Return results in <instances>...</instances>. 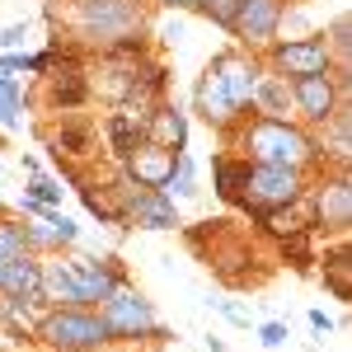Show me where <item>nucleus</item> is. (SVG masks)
Returning <instances> with one entry per match:
<instances>
[{
	"mask_svg": "<svg viewBox=\"0 0 352 352\" xmlns=\"http://www.w3.org/2000/svg\"><path fill=\"white\" fill-rule=\"evenodd\" d=\"M244 146H249V155L258 164H287V169H300V164L315 155V146H310V136H300L292 122H282V118H258L249 136H244Z\"/></svg>",
	"mask_w": 352,
	"mask_h": 352,
	"instance_id": "1",
	"label": "nucleus"
},
{
	"mask_svg": "<svg viewBox=\"0 0 352 352\" xmlns=\"http://www.w3.org/2000/svg\"><path fill=\"white\" fill-rule=\"evenodd\" d=\"M43 338L61 352H94L104 348L113 333L104 324V315H85V310H56L43 320Z\"/></svg>",
	"mask_w": 352,
	"mask_h": 352,
	"instance_id": "2",
	"label": "nucleus"
},
{
	"mask_svg": "<svg viewBox=\"0 0 352 352\" xmlns=\"http://www.w3.org/2000/svg\"><path fill=\"white\" fill-rule=\"evenodd\" d=\"M300 197V174L287 164H254L249 169V184H244V202H254L258 212L272 207H292Z\"/></svg>",
	"mask_w": 352,
	"mask_h": 352,
	"instance_id": "3",
	"label": "nucleus"
},
{
	"mask_svg": "<svg viewBox=\"0 0 352 352\" xmlns=\"http://www.w3.org/2000/svg\"><path fill=\"white\" fill-rule=\"evenodd\" d=\"M104 324H109V333L141 338V333H155V315H151V305L136 296V292L113 287L109 296H104Z\"/></svg>",
	"mask_w": 352,
	"mask_h": 352,
	"instance_id": "4",
	"label": "nucleus"
},
{
	"mask_svg": "<svg viewBox=\"0 0 352 352\" xmlns=\"http://www.w3.org/2000/svg\"><path fill=\"white\" fill-rule=\"evenodd\" d=\"M113 192H122V197L132 202V212H136L141 226H151V230H169V226H179L174 202L164 197V188H141V184H132V179H122Z\"/></svg>",
	"mask_w": 352,
	"mask_h": 352,
	"instance_id": "5",
	"label": "nucleus"
},
{
	"mask_svg": "<svg viewBox=\"0 0 352 352\" xmlns=\"http://www.w3.org/2000/svg\"><path fill=\"white\" fill-rule=\"evenodd\" d=\"M277 66L287 76H329V43L324 38H296L277 47Z\"/></svg>",
	"mask_w": 352,
	"mask_h": 352,
	"instance_id": "6",
	"label": "nucleus"
},
{
	"mask_svg": "<svg viewBox=\"0 0 352 352\" xmlns=\"http://www.w3.org/2000/svg\"><path fill=\"white\" fill-rule=\"evenodd\" d=\"M174 151H164L155 141H146V146H132L127 151V164H132V184L141 188H164L169 184V174H174Z\"/></svg>",
	"mask_w": 352,
	"mask_h": 352,
	"instance_id": "7",
	"label": "nucleus"
},
{
	"mask_svg": "<svg viewBox=\"0 0 352 352\" xmlns=\"http://www.w3.org/2000/svg\"><path fill=\"white\" fill-rule=\"evenodd\" d=\"M277 19H282V0H240L230 28L240 38H249V43H263V38H272Z\"/></svg>",
	"mask_w": 352,
	"mask_h": 352,
	"instance_id": "8",
	"label": "nucleus"
},
{
	"mask_svg": "<svg viewBox=\"0 0 352 352\" xmlns=\"http://www.w3.org/2000/svg\"><path fill=\"white\" fill-rule=\"evenodd\" d=\"M85 24L94 28L99 38H127L136 28V10L127 0H89L85 5Z\"/></svg>",
	"mask_w": 352,
	"mask_h": 352,
	"instance_id": "9",
	"label": "nucleus"
},
{
	"mask_svg": "<svg viewBox=\"0 0 352 352\" xmlns=\"http://www.w3.org/2000/svg\"><path fill=\"white\" fill-rule=\"evenodd\" d=\"M38 296L43 300H66V305L89 300L85 287H80V277L71 272V263H47V268H38Z\"/></svg>",
	"mask_w": 352,
	"mask_h": 352,
	"instance_id": "10",
	"label": "nucleus"
},
{
	"mask_svg": "<svg viewBox=\"0 0 352 352\" xmlns=\"http://www.w3.org/2000/svg\"><path fill=\"white\" fill-rule=\"evenodd\" d=\"M212 71L221 76L226 94H230V104H235V109H244V104H249V94H254V80H258V71H254L244 56H221Z\"/></svg>",
	"mask_w": 352,
	"mask_h": 352,
	"instance_id": "11",
	"label": "nucleus"
},
{
	"mask_svg": "<svg viewBox=\"0 0 352 352\" xmlns=\"http://www.w3.org/2000/svg\"><path fill=\"white\" fill-rule=\"evenodd\" d=\"M296 99L315 122L333 118V80L329 76H296Z\"/></svg>",
	"mask_w": 352,
	"mask_h": 352,
	"instance_id": "12",
	"label": "nucleus"
},
{
	"mask_svg": "<svg viewBox=\"0 0 352 352\" xmlns=\"http://www.w3.org/2000/svg\"><path fill=\"white\" fill-rule=\"evenodd\" d=\"M0 296H38V263L19 258H0Z\"/></svg>",
	"mask_w": 352,
	"mask_h": 352,
	"instance_id": "13",
	"label": "nucleus"
},
{
	"mask_svg": "<svg viewBox=\"0 0 352 352\" xmlns=\"http://www.w3.org/2000/svg\"><path fill=\"white\" fill-rule=\"evenodd\" d=\"M197 109L207 122H230L235 118V104H230V94H226V85H221L217 71H207L202 85H197Z\"/></svg>",
	"mask_w": 352,
	"mask_h": 352,
	"instance_id": "14",
	"label": "nucleus"
},
{
	"mask_svg": "<svg viewBox=\"0 0 352 352\" xmlns=\"http://www.w3.org/2000/svg\"><path fill=\"white\" fill-rule=\"evenodd\" d=\"M320 221L333 226V230L352 226V188H348V179H338V184H329V188L320 192Z\"/></svg>",
	"mask_w": 352,
	"mask_h": 352,
	"instance_id": "15",
	"label": "nucleus"
},
{
	"mask_svg": "<svg viewBox=\"0 0 352 352\" xmlns=\"http://www.w3.org/2000/svg\"><path fill=\"white\" fill-rule=\"evenodd\" d=\"M71 272L80 277V287H85V296H89V300H104L113 287H118V277H113V272H104L99 263H89V258H76V263H71Z\"/></svg>",
	"mask_w": 352,
	"mask_h": 352,
	"instance_id": "16",
	"label": "nucleus"
},
{
	"mask_svg": "<svg viewBox=\"0 0 352 352\" xmlns=\"http://www.w3.org/2000/svg\"><path fill=\"white\" fill-rule=\"evenodd\" d=\"M244 184H249V164H235V160L217 164V192L226 202H244Z\"/></svg>",
	"mask_w": 352,
	"mask_h": 352,
	"instance_id": "17",
	"label": "nucleus"
},
{
	"mask_svg": "<svg viewBox=\"0 0 352 352\" xmlns=\"http://www.w3.org/2000/svg\"><path fill=\"white\" fill-rule=\"evenodd\" d=\"M151 132H155V146H164V151H179V146H184V118H179V113H155V118H151Z\"/></svg>",
	"mask_w": 352,
	"mask_h": 352,
	"instance_id": "18",
	"label": "nucleus"
},
{
	"mask_svg": "<svg viewBox=\"0 0 352 352\" xmlns=\"http://www.w3.org/2000/svg\"><path fill=\"white\" fill-rule=\"evenodd\" d=\"M324 277H329V292H333L338 300H348V296H352V258L343 254V249H338V254H333V258L324 263Z\"/></svg>",
	"mask_w": 352,
	"mask_h": 352,
	"instance_id": "19",
	"label": "nucleus"
},
{
	"mask_svg": "<svg viewBox=\"0 0 352 352\" xmlns=\"http://www.w3.org/2000/svg\"><path fill=\"white\" fill-rule=\"evenodd\" d=\"M249 99H258V104H263V113H268V118H277V113H282V104H287V89H282L277 80H254V94H249Z\"/></svg>",
	"mask_w": 352,
	"mask_h": 352,
	"instance_id": "20",
	"label": "nucleus"
},
{
	"mask_svg": "<svg viewBox=\"0 0 352 352\" xmlns=\"http://www.w3.org/2000/svg\"><path fill=\"white\" fill-rule=\"evenodd\" d=\"M80 99H85V80L76 71H66V76L52 80V104H80Z\"/></svg>",
	"mask_w": 352,
	"mask_h": 352,
	"instance_id": "21",
	"label": "nucleus"
},
{
	"mask_svg": "<svg viewBox=\"0 0 352 352\" xmlns=\"http://www.w3.org/2000/svg\"><path fill=\"white\" fill-rule=\"evenodd\" d=\"M85 207H89V212H94V217H104V221H122V207H118V202H113L109 197V188H85Z\"/></svg>",
	"mask_w": 352,
	"mask_h": 352,
	"instance_id": "22",
	"label": "nucleus"
},
{
	"mask_svg": "<svg viewBox=\"0 0 352 352\" xmlns=\"http://www.w3.org/2000/svg\"><path fill=\"white\" fill-rule=\"evenodd\" d=\"M109 136H113V146H118V151L127 155L136 141H141V127H136L132 118H113V122H109Z\"/></svg>",
	"mask_w": 352,
	"mask_h": 352,
	"instance_id": "23",
	"label": "nucleus"
},
{
	"mask_svg": "<svg viewBox=\"0 0 352 352\" xmlns=\"http://www.w3.org/2000/svg\"><path fill=\"white\" fill-rule=\"evenodd\" d=\"M235 5H240V0H197V10H202L212 24H221V28L235 24Z\"/></svg>",
	"mask_w": 352,
	"mask_h": 352,
	"instance_id": "24",
	"label": "nucleus"
},
{
	"mask_svg": "<svg viewBox=\"0 0 352 352\" xmlns=\"http://www.w3.org/2000/svg\"><path fill=\"white\" fill-rule=\"evenodd\" d=\"M164 188H174V192H197V188H192V160H188V155H179V160H174V174H169V184H164Z\"/></svg>",
	"mask_w": 352,
	"mask_h": 352,
	"instance_id": "25",
	"label": "nucleus"
},
{
	"mask_svg": "<svg viewBox=\"0 0 352 352\" xmlns=\"http://www.w3.org/2000/svg\"><path fill=\"white\" fill-rule=\"evenodd\" d=\"M24 254V230L19 226H0V258H19Z\"/></svg>",
	"mask_w": 352,
	"mask_h": 352,
	"instance_id": "26",
	"label": "nucleus"
},
{
	"mask_svg": "<svg viewBox=\"0 0 352 352\" xmlns=\"http://www.w3.org/2000/svg\"><path fill=\"white\" fill-rule=\"evenodd\" d=\"M61 188H56L52 179H33V202H56Z\"/></svg>",
	"mask_w": 352,
	"mask_h": 352,
	"instance_id": "27",
	"label": "nucleus"
},
{
	"mask_svg": "<svg viewBox=\"0 0 352 352\" xmlns=\"http://www.w3.org/2000/svg\"><path fill=\"white\" fill-rule=\"evenodd\" d=\"M263 343H268V348L287 343V329H282V324H263Z\"/></svg>",
	"mask_w": 352,
	"mask_h": 352,
	"instance_id": "28",
	"label": "nucleus"
},
{
	"mask_svg": "<svg viewBox=\"0 0 352 352\" xmlns=\"http://www.w3.org/2000/svg\"><path fill=\"white\" fill-rule=\"evenodd\" d=\"M19 104H14V99H0V122H5V127H14V122H19Z\"/></svg>",
	"mask_w": 352,
	"mask_h": 352,
	"instance_id": "29",
	"label": "nucleus"
},
{
	"mask_svg": "<svg viewBox=\"0 0 352 352\" xmlns=\"http://www.w3.org/2000/svg\"><path fill=\"white\" fill-rule=\"evenodd\" d=\"M24 38V24H14V28H0V47H14Z\"/></svg>",
	"mask_w": 352,
	"mask_h": 352,
	"instance_id": "30",
	"label": "nucleus"
},
{
	"mask_svg": "<svg viewBox=\"0 0 352 352\" xmlns=\"http://www.w3.org/2000/svg\"><path fill=\"white\" fill-rule=\"evenodd\" d=\"M310 324L320 329V333H329V329H333V324H329V315H324V310H310Z\"/></svg>",
	"mask_w": 352,
	"mask_h": 352,
	"instance_id": "31",
	"label": "nucleus"
},
{
	"mask_svg": "<svg viewBox=\"0 0 352 352\" xmlns=\"http://www.w3.org/2000/svg\"><path fill=\"white\" fill-rule=\"evenodd\" d=\"M164 5H197V0H164Z\"/></svg>",
	"mask_w": 352,
	"mask_h": 352,
	"instance_id": "32",
	"label": "nucleus"
}]
</instances>
